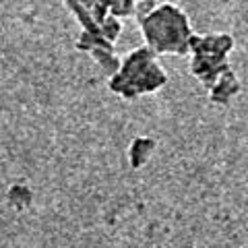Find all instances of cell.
<instances>
[{"instance_id": "obj_9", "label": "cell", "mask_w": 248, "mask_h": 248, "mask_svg": "<svg viewBox=\"0 0 248 248\" xmlns=\"http://www.w3.org/2000/svg\"><path fill=\"white\" fill-rule=\"evenodd\" d=\"M135 4H137V0H112L110 15H112V17H116V19L133 17V15H135Z\"/></svg>"}, {"instance_id": "obj_12", "label": "cell", "mask_w": 248, "mask_h": 248, "mask_svg": "<svg viewBox=\"0 0 248 248\" xmlns=\"http://www.w3.org/2000/svg\"><path fill=\"white\" fill-rule=\"evenodd\" d=\"M201 42H203V35H199V33H190V37H188V52L197 54V52H199V48H201Z\"/></svg>"}, {"instance_id": "obj_11", "label": "cell", "mask_w": 248, "mask_h": 248, "mask_svg": "<svg viewBox=\"0 0 248 248\" xmlns=\"http://www.w3.org/2000/svg\"><path fill=\"white\" fill-rule=\"evenodd\" d=\"M104 68V73L108 75V77H114V75H118L120 73V66H122V60L116 56V54H112V56H108L102 64H99Z\"/></svg>"}, {"instance_id": "obj_5", "label": "cell", "mask_w": 248, "mask_h": 248, "mask_svg": "<svg viewBox=\"0 0 248 248\" xmlns=\"http://www.w3.org/2000/svg\"><path fill=\"white\" fill-rule=\"evenodd\" d=\"M232 50H234V37L230 33H209L203 35V42H201V48L197 54H221V56H228Z\"/></svg>"}, {"instance_id": "obj_8", "label": "cell", "mask_w": 248, "mask_h": 248, "mask_svg": "<svg viewBox=\"0 0 248 248\" xmlns=\"http://www.w3.org/2000/svg\"><path fill=\"white\" fill-rule=\"evenodd\" d=\"M120 31H122V25H120V21L116 19V17H112V15H108L106 17V21L99 25V35L102 37H106L108 42H116L118 40V35H120Z\"/></svg>"}, {"instance_id": "obj_3", "label": "cell", "mask_w": 248, "mask_h": 248, "mask_svg": "<svg viewBox=\"0 0 248 248\" xmlns=\"http://www.w3.org/2000/svg\"><path fill=\"white\" fill-rule=\"evenodd\" d=\"M240 91V81L236 79V75L228 71L219 77V81L215 83V87L209 91V102L217 106H228L230 99Z\"/></svg>"}, {"instance_id": "obj_4", "label": "cell", "mask_w": 248, "mask_h": 248, "mask_svg": "<svg viewBox=\"0 0 248 248\" xmlns=\"http://www.w3.org/2000/svg\"><path fill=\"white\" fill-rule=\"evenodd\" d=\"M155 151V141L149 137H137L128 147V164L133 170L143 168Z\"/></svg>"}, {"instance_id": "obj_10", "label": "cell", "mask_w": 248, "mask_h": 248, "mask_svg": "<svg viewBox=\"0 0 248 248\" xmlns=\"http://www.w3.org/2000/svg\"><path fill=\"white\" fill-rule=\"evenodd\" d=\"M157 9V2L155 0H137V4H135V17L139 21V25L149 17V15Z\"/></svg>"}, {"instance_id": "obj_1", "label": "cell", "mask_w": 248, "mask_h": 248, "mask_svg": "<svg viewBox=\"0 0 248 248\" xmlns=\"http://www.w3.org/2000/svg\"><path fill=\"white\" fill-rule=\"evenodd\" d=\"M147 46L155 54H188V37L192 33L186 13L176 4H157L149 17L141 23Z\"/></svg>"}, {"instance_id": "obj_6", "label": "cell", "mask_w": 248, "mask_h": 248, "mask_svg": "<svg viewBox=\"0 0 248 248\" xmlns=\"http://www.w3.org/2000/svg\"><path fill=\"white\" fill-rule=\"evenodd\" d=\"M66 6L71 9V13L77 17V21L83 25V31H89V33H99V25L91 17V11L85 6L81 0H64Z\"/></svg>"}, {"instance_id": "obj_2", "label": "cell", "mask_w": 248, "mask_h": 248, "mask_svg": "<svg viewBox=\"0 0 248 248\" xmlns=\"http://www.w3.org/2000/svg\"><path fill=\"white\" fill-rule=\"evenodd\" d=\"M166 83H168V73L157 64V60H155V62H151V64H147L145 71L139 75L130 85H133V87L137 89V93L141 95V93H153V91L161 89Z\"/></svg>"}, {"instance_id": "obj_7", "label": "cell", "mask_w": 248, "mask_h": 248, "mask_svg": "<svg viewBox=\"0 0 248 248\" xmlns=\"http://www.w3.org/2000/svg\"><path fill=\"white\" fill-rule=\"evenodd\" d=\"M31 190L27 188V186L23 184H13L9 188V203L17 209V211H21V209H27L31 205Z\"/></svg>"}]
</instances>
